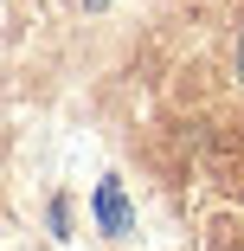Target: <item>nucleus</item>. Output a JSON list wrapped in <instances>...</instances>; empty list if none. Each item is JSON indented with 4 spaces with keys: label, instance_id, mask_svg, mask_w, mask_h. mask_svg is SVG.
Returning <instances> with one entry per match:
<instances>
[{
    "label": "nucleus",
    "instance_id": "obj_1",
    "mask_svg": "<svg viewBox=\"0 0 244 251\" xmlns=\"http://www.w3.org/2000/svg\"><path fill=\"white\" fill-rule=\"evenodd\" d=\"M96 219H103L110 232H122V226H129V206H122V187H116V180L96 187Z\"/></svg>",
    "mask_w": 244,
    "mask_h": 251
},
{
    "label": "nucleus",
    "instance_id": "obj_2",
    "mask_svg": "<svg viewBox=\"0 0 244 251\" xmlns=\"http://www.w3.org/2000/svg\"><path fill=\"white\" fill-rule=\"evenodd\" d=\"M238 77H244V39H238Z\"/></svg>",
    "mask_w": 244,
    "mask_h": 251
},
{
    "label": "nucleus",
    "instance_id": "obj_3",
    "mask_svg": "<svg viewBox=\"0 0 244 251\" xmlns=\"http://www.w3.org/2000/svg\"><path fill=\"white\" fill-rule=\"evenodd\" d=\"M90 7H103V0H90Z\"/></svg>",
    "mask_w": 244,
    "mask_h": 251
}]
</instances>
